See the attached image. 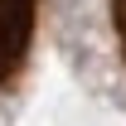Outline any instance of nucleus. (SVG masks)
<instances>
[{
  "label": "nucleus",
  "mask_w": 126,
  "mask_h": 126,
  "mask_svg": "<svg viewBox=\"0 0 126 126\" xmlns=\"http://www.w3.org/2000/svg\"><path fill=\"white\" fill-rule=\"evenodd\" d=\"M34 29H39V0H0V97L24 73Z\"/></svg>",
  "instance_id": "nucleus-1"
},
{
  "label": "nucleus",
  "mask_w": 126,
  "mask_h": 126,
  "mask_svg": "<svg viewBox=\"0 0 126 126\" xmlns=\"http://www.w3.org/2000/svg\"><path fill=\"white\" fill-rule=\"evenodd\" d=\"M111 29H116V48L126 63V0H111Z\"/></svg>",
  "instance_id": "nucleus-2"
}]
</instances>
